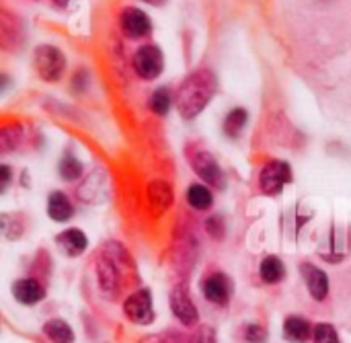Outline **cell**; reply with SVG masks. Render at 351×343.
Segmentation results:
<instances>
[{
	"label": "cell",
	"instance_id": "1",
	"mask_svg": "<svg viewBox=\"0 0 351 343\" xmlns=\"http://www.w3.org/2000/svg\"><path fill=\"white\" fill-rule=\"evenodd\" d=\"M214 93H216V78L210 70L191 72L181 82V86L177 88V95H175V103H177L181 117H185V119L197 117L206 109V105L212 101Z\"/></svg>",
	"mask_w": 351,
	"mask_h": 343
},
{
	"label": "cell",
	"instance_id": "2",
	"mask_svg": "<svg viewBox=\"0 0 351 343\" xmlns=\"http://www.w3.org/2000/svg\"><path fill=\"white\" fill-rule=\"evenodd\" d=\"M35 70L37 74L47 80V82H56L62 74H64V68H66V60H64V54L53 47V45H39L35 49Z\"/></svg>",
	"mask_w": 351,
	"mask_h": 343
},
{
	"label": "cell",
	"instance_id": "3",
	"mask_svg": "<svg viewBox=\"0 0 351 343\" xmlns=\"http://www.w3.org/2000/svg\"><path fill=\"white\" fill-rule=\"evenodd\" d=\"M292 181V169L284 161H271L263 167L259 175V187L265 196H276Z\"/></svg>",
	"mask_w": 351,
	"mask_h": 343
},
{
	"label": "cell",
	"instance_id": "4",
	"mask_svg": "<svg viewBox=\"0 0 351 343\" xmlns=\"http://www.w3.org/2000/svg\"><path fill=\"white\" fill-rule=\"evenodd\" d=\"M123 313L132 323L148 325L154 321V309H152V294L150 290H136L130 294L123 303Z\"/></svg>",
	"mask_w": 351,
	"mask_h": 343
},
{
	"label": "cell",
	"instance_id": "5",
	"mask_svg": "<svg viewBox=\"0 0 351 343\" xmlns=\"http://www.w3.org/2000/svg\"><path fill=\"white\" fill-rule=\"evenodd\" d=\"M134 70L144 80L158 78V74L162 72V51L156 45H152V43L142 45L134 54Z\"/></svg>",
	"mask_w": 351,
	"mask_h": 343
},
{
	"label": "cell",
	"instance_id": "6",
	"mask_svg": "<svg viewBox=\"0 0 351 343\" xmlns=\"http://www.w3.org/2000/svg\"><path fill=\"white\" fill-rule=\"evenodd\" d=\"M119 27L123 31L125 37L130 39H144L150 35L152 31V23L148 19V14L136 6H128L121 16H119Z\"/></svg>",
	"mask_w": 351,
	"mask_h": 343
},
{
	"label": "cell",
	"instance_id": "7",
	"mask_svg": "<svg viewBox=\"0 0 351 343\" xmlns=\"http://www.w3.org/2000/svg\"><path fill=\"white\" fill-rule=\"evenodd\" d=\"M189 165L206 183H210L214 187H222L224 185L222 169H220V165L214 161V156L210 152H204V150L191 152L189 154Z\"/></svg>",
	"mask_w": 351,
	"mask_h": 343
},
{
	"label": "cell",
	"instance_id": "8",
	"mask_svg": "<svg viewBox=\"0 0 351 343\" xmlns=\"http://www.w3.org/2000/svg\"><path fill=\"white\" fill-rule=\"evenodd\" d=\"M202 290H204V296H206L212 305L224 307V305L230 300L232 282H230L228 276H224V274H220V272H214V274H210V276L202 282Z\"/></svg>",
	"mask_w": 351,
	"mask_h": 343
},
{
	"label": "cell",
	"instance_id": "9",
	"mask_svg": "<svg viewBox=\"0 0 351 343\" xmlns=\"http://www.w3.org/2000/svg\"><path fill=\"white\" fill-rule=\"evenodd\" d=\"M171 311L173 315L185 325V327H193L197 325V319H199V313L193 305V300L189 298L187 290L181 288V286H175L173 292H171Z\"/></svg>",
	"mask_w": 351,
	"mask_h": 343
},
{
	"label": "cell",
	"instance_id": "10",
	"mask_svg": "<svg viewBox=\"0 0 351 343\" xmlns=\"http://www.w3.org/2000/svg\"><path fill=\"white\" fill-rule=\"evenodd\" d=\"M12 294H14V298H16L21 305L31 307V305H37L39 300L45 298V288L41 286L39 280H35V278H25V280L14 282Z\"/></svg>",
	"mask_w": 351,
	"mask_h": 343
},
{
	"label": "cell",
	"instance_id": "11",
	"mask_svg": "<svg viewBox=\"0 0 351 343\" xmlns=\"http://www.w3.org/2000/svg\"><path fill=\"white\" fill-rule=\"evenodd\" d=\"M302 274L306 278V286H308V292L315 300H325L327 294H329V278L323 270L311 265V263H304L302 265Z\"/></svg>",
	"mask_w": 351,
	"mask_h": 343
},
{
	"label": "cell",
	"instance_id": "12",
	"mask_svg": "<svg viewBox=\"0 0 351 343\" xmlns=\"http://www.w3.org/2000/svg\"><path fill=\"white\" fill-rule=\"evenodd\" d=\"M0 35H2V43L6 49H14L23 43L21 23L6 10H2V14H0Z\"/></svg>",
	"mask_w": 351,
	"mask_h": 343
},
{
	"label": "cell",
	"instance_id": "13",
	"mask_svg": "<svg viewBox=\"0 0 351 343\" xmlns=\"http://www.w3.org/2000/svg\"><path fill=\"white\" fill-rule=\"evenodd\" d=\"M315 327L304 317H288L284 323V338L292 343H306L313 338Z\"/></svg>",
	"mask_w": 351,
	"mask_h": 343
},
{
	"label": "cell",
	"instance_id": "14",
	"mask_svg": "<svg viewBox=\"0 0 351 343\" xmlns=\"http://www.w3.org/2000/svg\"><path fill=\"white\" fill-rule=\"evenodd\" d=\"M47 214H49V218L56 220V222H66V220L72 218L74 206L70 204V200H68L66 193L53 191V193H49V198H47Z\"/></svg>",
	"mask_w": 351,
	"mask_h": 343
},
{
	"label": "cell",
	"instance_id": "15",
	"mask_svg": "<svg viewBox=\"0 0 351 343\" xmlns=\"http://www.w3.org/2000/svg\"><path fill=\"white\" fill-rule=\"evenodd\" d=\"M86 235L78 228H68L64 233L58 235V245L70 255V257H76L80 255L84 249H86Z\"/></svg>",
	"mask_w": 351,
	"mask_h": 343
},
{
	"label": "cell",
	"instance_id": "16",
	"mask_svg": "<svg viewBox=\"0 0 351 343\" xmlns=\"http://www.w3.org/2000/svg\"><path fill=\"white\" fill-rule=\"evenodd\" d=\"M97 276H99V284H101V290L105 294H113L117 292V286H119V274H117V268L111 259L103 257L99 263H97Z\"/></svg>",
	"mask_w": 351,
	"mask_h": 343
},
{
	"label": "cell",
	"instance_id": "17",
	"mask_svg": "<svg viewBox=\"0 0 351 343\" xmlns=\"http://www.w3.org/2000/svg\"><path fill=\"white\" fill-rule=\"evenodd\" d=\"M148 200L156 212H165L173 204V189L165 181H152L148 185Z\"/></svg>",
	"mask_w": 351,
	"mask_h": 343
},
{
	"label": "cell",
	"instance_id": "18",
	"mask_svg": "<svg viewBox=\"0 0 351 343\" xmlns=\"http://www.w3.org/2000/svg\"><path fill=\"white\" fill-rule=\"evenodd\" d=\"M43 335L53 343H72L74 342V331L68 323L53 319L43 325Z\"/></svg>",
	"mask_w": 351,
	"mask_h": 343
},
{
	"label": "cell",
	"instance_id": "19",
	"mask_svg": "<svg viewBox=\"0 0 351 343\" xmlns=\"http://www.w3.org/2000/svg\"><path fill=\"white\" fill-rule=\"evenodd\" d=\"M259 276H261V280H263V282H267V284H276V282L284 280V276H286L284 261H282V259H278V257H274V255L265 257V259L261 261Z\"/></svg>",
	"mask_w": 351,
	"mask_h": 343
},
{
	"label": "cell",
	"instance_id": "20",
	"mask_svg": "<svg viewBox=\"0 0 351 343\" xmlns=\"http://www.w3.org/2000/svg\"><path fill=\"white\" fill-rule=\"evenodd\" d=\"M187 202L191 204V208L204 212L212 206V193L206 185H199V183H193L187 191Z\"/></svg>",
	"mask_w": 351,
	"mask_h": 343
},
{
	"label": "cell",
	"instance_id": "21",
	"mask_svg": "<svg viewBox=\"0 0 351 343\" xmlns=\"http://www.w3.org/2000/svg\"><path fill=\"white\" fill-rule=\"evenodd\" d=\"M23 140V128L19 123H10L4 126L0 130V152H8L12 148H16Z\"/></svg>",
	"mask_w": 351,
	"mask_h": 343
},
{
	"label": "cell",
	"instance_id": "22",
	"mask_svg": "<svg viewBox=\"0 0 351 343\" xmlns=\"http://www.w3.org/2000/svg\"><path fill=\"white\" fill-rule=\"evenodd\" d=\"M247 119H249V115H247L245 109H241V107L232 109V111L226 115V119H224V132H226L230 138H237V136L243 132V128L247 126Z\"/></svg>",
	"mask_w": 351,
	"mask_h": 343
},
{
	"label": "cell",
	"instance_id": "23",
	"mask_svg": "<svg viewBox=\"0 0 351 343\" xmlns=\"http://www.w3.org/2000/svg\"><path fill=\"white\" fill-rule=\"evenodd\" d=\"M60 175L66 181H76L78 177H82V165L78 163V158L74 154H66L60 163Z\"/></svg>",
	"mask_w": 351,
	"mask_h": 343
},
{
	"label": "cell",
	"instance_id": "24",
	"mask_svg": "<svg viewBox=\"0 0 351 343\" xmlns=\"http://www.w3.org/2000/svg\"><path fill=\"white\" fill-rule=\"evenodd\" d=\"M150 109L156 113V115H167L169 109H171V93L167 88H158L152 93L150 97Z\"/></svg>",
	"mask_w": 351,
	"mask_h": 343
},
{
	"label": "cell",
	"instance_id": "25",
	"mask_svg": "<svg viewBox=\"0 0 351 343\" xmlns=\"http://www.w3.org/2000/svg\"><path fill=\"white\" fill-rule=\"evenodd\" d=\"M313 342L315 343H339V335L335 331L333 325L329 323H319L315 325V331H313Z\"/></svg>",
	"mask_w": 351,
	"mask_h": 343
},
{
	"label": "cell",
	"instance_id": "26",
	"mask_svg": "<svg viewBox=\"0 0 351 343\" xmlns=\"http://www.w3.org/2000/svg\"><path fill=\"white\" fill-rule=\"evenodd\" d=\"M206 230H208V235H210L212 239L222 241V239H224V233H226V228H224V220H222V218H218V216L208 218V220H206Z\"/></svg>",
	"mask_w": 351,
	"mask_h": 343
},
{
	"label": "cell",
	"instance_id": "27",
	"mask_svg": "<svg viewBox=\"0 0 351 343\" xmlns=\"http://www.w3.org/2000/svg\"><path fill=\"white\" fill-rule=\"evenodd\" d=\"M189 343H216V333H214L212 327L202 325V327H197V331L189 338Z\"/></svg>",
	"mask_w": 351,
	"mask_h": 343
},
{
	"label": "cell",
	"instance_id": "28",
	"mask_svg": "<svg viewBox=\"0 0 351 343\" xmlns=\"http://www.w3.org/2000/svg\"><path fill=\"white\" fill-rule=\"evenodd\" d=\"M245 340L251 343H263L267 340V331L259 325H249L245 327Z\"/></svg>",
	"mask_w": 351,
	"mask_h": 343
},
{
	"label": "cell",
	"instance_id": "29",
	"mask_svg": "<svg viewBox=\"0 0 351 343\" xmlns=\"http://www.w3.org/2000/svg\"><path fill=\"white\" fill-rule=\"evenodd\" d=\"M0 175H2V187H6V183H8V179H10L8 167H0Z\"/></svg>",
	"mask_w": 351,
	"mask_h": 343
},
{
	"label": "cell",
	"instance_id": "30",
	"mask_svg": "<svg viewBox=\"0 0 351 343\" xmlns=\"http://www.w3.org/2000/svg\"><path fill=\"white\" fill-rule=\"evenodd\" d=\"M142 2H148V4H152V6H160L165 0H142Z\"/></svg>",
	"mask_w": 351,
	"mask_h": 343
},
{
	"label": "cell",
	"instance_id": "31",
	"mask_svg": "<svg viewBox=\"0 0 351 343\" xmlns=\"http://www.w3.org/2000/svg\"><path fill=\"white\" fill-rule=\"evenodd\" d=\"M68 2H70V0H53V4H56V6H66Z\"/></svg>",
	"mask_w": 351,
	"mask_h": 343
}]
</instances>
